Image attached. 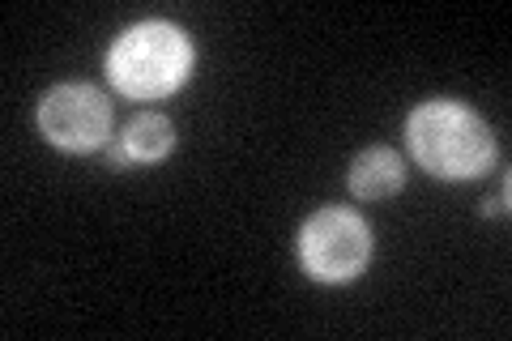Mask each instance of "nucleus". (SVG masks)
Wrapping results in <instances>:
<instances>
[{
	"mask_svg": "<svg viewBox=\"0 0 512 341\" xmlns=\"http://www.w3.org/2000/svg\"><path fill=\"white\" fill-rule=\"evenodd\" d=\"M406 150L427 175L448 184L478 180L495 167L500 141L491 124L461 99H427L406 116Z\"/></svg>",
	"mask_w": 512,
	"mask_h": 341,
	"instance_id": "obj_1",
	"label": "nucleus"
},
{
	"mask_svg": "<svg viewBox=\"0 0 512 341\" xmlns=\"http://www.w3.org/2000/svg\"><path fill=\"white\" fill-rule=\"evenodd\" d=\"M192 64H197V47H192L188 30H180L175 22L150 18L128 26L124 35H116V43L107 47V81L116 86L124 99L133 103H158L175 94L192 77Z\"/></svg>",
	"mask_w": 512,
	"mask_h": 341,
	"instance_id": "obj_2",
	"label": "nucleus"
},
{
	"mask_svg": "<svg viewBox=\"0 0 512 341\" xmlns=\"http://www.w3.org/2000/svg\"><path fill=\"white\" fill-rule=\"evenodd\" d=\"M299 269L320 286H346L367 273L372 261V226L346 205H325L303 218L295 235Z\"/></svg>",
	"mask_w": 512,
	"mask_h": 341,
	"instance_id": "obj_3",
	"label": "nucleus"
},
{
	"mask_svg": "<svg viewBox=\"0 0 512 341\" xmlns=\"http://www.w3.org/2000/svg\"><path fill=\"white\" fill-rule=\"evenodd\" d=\"M39 133L64 154H94L111 137V103L90 81H60L39 99Z\"/></svg>",
	"mask_w": 512,
	"mask_h": 341,
	"instance_id": "obj_4",
	"label": "nucleus"
},
{
	"mask_svg": "<svg viewBox=\"0 0 512 341\" xmlns=\"http://www.w3.org/2000/svg\"><path fill=\"white\" fill-rule=\"evenodd\" d=\"M175 150V124L163 116V111H141L124 124L120 145L111 150V167H154Z\"/></svg>",
	"mask_w": 512,
	"mask_h": 341,
	"instance_id": "obj_5",
	"label": "nucleus"
},
{
	"mask_svg": "<svg viewBox=\"0 0 512 341\" xmlns=\"http://www.w3.org/2000/svg\"><path fill=\"white\" fill-rule=\"evenodd\" d=\"M350 197L359 201H384L406 188V158L389 150V145H367V150L350 162Z\"/></svg>",
	"mask_w": 512,
	"mask_h": 341,
	"instance_id": "obj_6",
	"label": "nucleus"
},
{
	"mask_svg": "<svg viewBox=\"0 0 512 341\" xmlns=\"http://www.w3.org/2000/svg\"><path fill=\"white\" fill-rule=\"evenodd\" d=\"M504 209H508V184L500 188V197H487L483 201V218H495V214H504Z\"/></svg>",
	"mask_w": 512,
	"mask_h": 341,
	"instance_id": "obj_7",
	"label": "nucleus"
}]
</instances>
